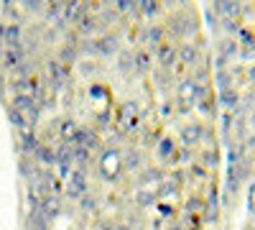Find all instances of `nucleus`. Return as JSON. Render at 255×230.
Masks as SVG:
<instances>
[{
  "label": "nucleus",
  "mask_w": 255,
  "mask_h": 230,
  "mask_svg": "<svg viewBox=\"0 0 255 230\" xmlns=\"http://www.w3.org/2000/svg\"><path fill=\"white\" fill-rule=\"evenodd\" d=\"M10 108H15L18 113H23L26 118H28V123H31V128L38 123V115H41V105L31 97V95H13V100H10Z\"/></svg>",
  "instance_id": "1"
},
{
  "label": "nucleus",
  "mask_w": 255,
  "mask_h": 230,
  "mask_svg": "<svg viewBox=\"0 0 255 230\" xmlns=\"http://www.w3.org/2000/svg\"><path fill=\"white\" fill-rule=\"evenodd\" d=\"M46 72H49V79H46V85L56 92V90H61L64 87V82L69 79V67H64L59 59H51V61H46Z\"/></svg>",
  "instance_id": "2"
},
{
  "label": "nucleus",
  "mask_w": 255,
  "mask_h": 230,
  "mask_svg": "<svg viewBox=\"0 0 255 230\" xmlns=\"http://www.w3.org/2000/svg\"><path fill=\"white\" fill-rule=\"evenodd\" d=\"M0 38H3V49H20L23 46V28H20V23H5L0 28Z\"/></svg>",
  "instance_id": "3"
},
{
  "label": "nucleus",
  "mask_w": 255,
  "mask_h": 230,
  "mask_svg": "<svg viewBox=\"0 0 255 230\" xmlns=\"http://www.w3.org/2000/svg\"><path fill=\"white\" fill-rule=\"evenodd\" d=\"M67 192H69V197H74V200H82L84 195H87V172H84V169H74V172L69 174Z\"/></svg>",
  "instance_id": "4"
},
{
  "label": "nucleus",
  "mask_w": 255,
  "mask_h": 230,
  "mask_svg": "<svg viewBox=\"0 0 255 230\" xmlns=\"http://www.w3.org/2000/svg\"><path fill=\"white\" fill-rule=\"evenodd\" d=\"M179 138L184 141V149H189V146H194L197 141L207 138V133H204V125H202V123H186V125H181Z\"/></svg>",
  "instance_id": "5"
},
{
  "label": "nucleus",
  "mask_w": 255,
  "mask_h": 230,
  "mask_svg": "<svg viewBox=\"0 0 255 230\" xmlns=\"http://www.w3.org/2000/svg\"><path fill=\"white\" fill-rule=\"evenodd\" d=\"M31 159L41 166V169H46V166H56V149L41 141V143H38V149L33 151V156H31Z\"/></svg>",
  "instance_id": "6"
},
{
  "label": "nucleus",
  "mask_w": 255,
  "mask_h": 230,
  "mask_svg": "<svg viewBox=\"0 0 255 230\" xmlns=\"http://www.w3.org/2000/svg\"><path fill=\"white\" fill-rule=\"evenodd\" d=\"M0 61H3V67L8 72H15L26 61V49L23 46H20V49H3V51H0Z\"/></svg>",
  "instance_id": "7"
},
{
  "label": "nucleus",
  "mask_w": 255,
  "mask_h": 230,
  "mask_svg": "<svg viewBox=\"0 0 255 230\" xmlns=\"http://www.w3.org/2000/svg\"><path fill=\"white\" fill-rule=\"evenodd\" d=\"M69 141H72V146H79V149H87V151H92V149L100 146V138L92 131H87V128H77Z\"/></svg>",
  "instance_id": "8"
},
{
  "label": "nucleus",
  "mask_w": 255,
  "mask_h": 230,
  "mask_svg": "<svg viewBox=\"0 0 255 230\" xmlns=\"http://www.w3.org/2000/svg\"><path fill=\"white\" fill-rule=\"evenodd\" d=\"M56 166H59V174L61 177H69L72 174V166H74V154H72V146H59L56 149Z\"/></svg>",
  "instance_id": "9"
},
{
  "label": "nucleus",
  "mask_w": 255,
  "mask_h": 230,
  "mask_svg": "<svg viewBox=\"0 0 255 230\" xmlns=\"http://www.w3.org/2000/svg\"><path fill=\"white\" fill-rule=\"evenodd\" d=\"M100 166H102V177L105 179H115L118 177V166H120V156H118V151H105L102 154V161H100Z\"/></svg>",
  "instance_id": "10"
},
{
  "label": "nucleus",
  "mask_w": 255,
  "mask_h": 230,
  "mask_svg": "<svg viewBox=\"0 0 255 230\" xmlns=\"http://www.w3.org/2000/svg\"><path fill=\"white\" fill-rule=\"evenodd\" d=\"M156 61L161 64V69H171L176 64V44H163L156 49Z\"/></svg>",
  "instance_id": "11"
},
{
  "label": "nucleus",
  "mask_w": 255,
  "mask_h": 230,
  "mask_svg": "<svg viewBox=\"0 0 255 230\" xmlns=\"http://www.w3.org/2000/svg\"><path fill=\"white\" fill-rule=\"evenodd\" d=\"M176 59H179V64H184V67H194L199 61V46L197 44H181L176 49Z\"/></svg>",
  "instance_id": "12"
},
{
  "label": "nucleus",
  "mask_w": 255,
  "mask_h": 230,
  "mask_svg": "<svg viewBox=\"0 0 255 230\" xmlns=\"http://www.w3.org/2000/svg\"><path fill=\"white\" fill-rule=\"evenodd\" d=\"M18 143H20V151H23L26 156H33V151L38 149L41 138H38V136H36V131L31 128V131H20V136H18Z\"/></svg>",
  "instance_id": "13"
},
{
  "label": "nucleus",
  "mask_w": 255,
  "mask_h": 230,
  "mask_svg": "<svg viewBox=\"0 0 255 230\" xmlns=\"http://www.w3.org/2000/svg\"><path fill=\"white\" fill-rule=\"evenodd\" d=\"M163 26H148L145 31H143V36H140V41H143V44H148V46H151L153 51L163 44Z\"/></svg>",
  "instance_id": "14"
},
{
  "label": "nucleus",
  "mask_w": 255,
  "mask_h": 230,
  "mask_svg": "<svg viewBox=\"0 0 255 230\" xmlns=\"http://www.w3.org/2000/svg\"><path fill=\"white\" fill-rule=\"evenodd\" d=\"M59 213H61V202H59V197L46 195V197H44V202H41V215H44V218L51 223V218H56Z\"/></svg>",
  "instance_id": "15"
},
{
  "label": "nucleus",
  "mask_w": 255,
  "mask_h": 230,
  "mask_svg": "<svg viewBox=\"0 0 255 230\" xmlns=\"http://www.w3.org/2000/svg\"><path fill=\"white\" fill-rule=\"evenodd\" d=\"M151 61H153V54H151V51L138 49L135 56H133V69H135L138 74H145L148 69H151Z\"/></svg>",
  "instance_id": "16"
},
{
  "label": "nucleus",
  "mask_w": 255,
  "mask_h": 230,
  "mask_svg": "<svg viewBox=\"0 0 255 230\" xmlns=\"http://www.w3.org/2000/svg\"><path fill=\"white\" fill-rule=\"evenodd\" d=\"M217 102L220 105H225L227 110H235L238 105H240V95H238V90H222L220 95H217Z\"/></svg>",
  "instance_id": "17"
},
{
  "label": "nucleus",
  "mask_w": 255,
  "mask_h": 230,
  "mask_svg": "<svg viewBox=\"0 0 255 230\" xmlns=\"http://www.w3.org/2000/svg\"><path fill=\"white\" fill-rule=\"evenodd\" d=\"M174 154H176V143H174L171 138H161V141H158V149H156V156H158L161 161H171Z\"/></svg>",
  "instance_id": "18"
},
{
  "label": "nucleus",
  "mask_w": 255,
  "mask_h": 230,
  "mask_svg": "<svg viewBox=\"0 0 255 230\" xmlns=\"http://www.w3.org/2000/svg\"><path fill=\"white\" fill-rule=\"evenodd\" d=\"M95 51H97V54H113V51H118V38H115V36H102V38H97V41H95Z\"/></svg>",
  "instance_id": "19"
},
{
  "label": "nucleus",
  "mask_w": 255,
  "mask_h": 230,
  "mask_svg": "<svg viewBox=\"0 0 255 230\" xmlns=\"http://www.w3.org/2000/svg\"><path fill=\"white\" fill-rule=\"evenodd\" d=\"M8 118H10V123H13V128H18V131H31L28 118H26L23 113H18L15 108H8Z\"/></svg>",
  "instance_id": "20"
},
{
  "label": "nucleus",
  "mask_w": 255,
  "mask_h": 230,
  "mask_svg": "<svg viewBox=\"0 0 255 230\" xmlns=\"http://www.w3.org/2000/svg\"><path fill=\"white\" fill-rule=\"evenodd\" d=\"M26 230H49V220L41 215V213H31V215H28Z\"/></svg>",
  "instance_id": "21"
},
{
  "label": "nucleus",
  "mask_w": 255,
  "mask_h": 230,
  "mask_svg": "<svg viewBox=\"0 0 255 230\" xmlns=\"http://www.w3.org/2000/svg\"><path fill=\"white\" fill-rule=\"evenodd\" d=\"M77 54H79L77 46H69V44H67V46H61V49H59V61H61L64 67H69V64H74Z\"/></svg>",
  "instance_id": "22"
},
{
  "label": "nucleus",
  "mask_w": 255,
  "mask_h": 230,
  "mask_svg": "<svg viewBox=\"0 0 255 230\" xmlns=\"http://www.w3.org/2000/svg\"><path fill=\"white\" fill-rule=\"evenodd\" d=\"M158 197H156V192H148L145 187H140V190L135 192V202H138V207H148V205H153Z\"/></svg>",
  "instance_id": "23"
},
{
  "label": "nucleus",
  "mask_w": 255,
  "mask_h": 230,
  "mask_svg": "<svg viewBox=\"0 0 255 230\" xmlns=\"http://www.w3.org/2000/svg\"><path fill=\"white\" fill-rule=\"evenodd\" d=\"M95 26H97V18H92V15H84V18L79 20V26H77V33H82V36H90V33L95 31Z\"/></svg>",
  "instance_id": "24"
},
{
  "label": "nucleus",
  "mask_w": 255,
  "mask_h": 230,
  "mask_svg": "<svg viewBox=\"0 0 255 230\" xmlns=\"http://www.w3.org/2000/svg\"><path fill=\"white\" fill-rule=\"evenodd\" d=\"M235 54H238V44L232 38H227V41H222V44H220V56L222 59H230V56H235Z\"/></svg>",
  "instance_id": "25"
},
{
  "label": "nucleus",
  "mask_w": 255,
  "mask_h": 230,
  "mask_svg": "<svg viewBox=\"0 0 255 230\" xmlns=\"http://www.w3.org/2000/svg\"><path fill=\"white\" fill-rule=\"evenodd\" d=\"M215 10H217V13H225V15H240L243 8H240L238 3H217Z\"/></svg>",
  "instance_id": "26"
},
{
  "label": "nucleus",
  "mask_w": 255,
  "mask_h": 230,
  "mask_svg": "<svg viewBox=\"0 0 255 230\" xmlns=\"http://www.w3.org/2000/svg\"><path fill=\"white\" fill-rule=\"evenodd\" d=\"M168 31H171V36L181 38L186 33V26H184V18H171V23H168Z\"/></svg>",
  "instance_id": "27"
},
{
  "label": "nucleus",
  "mask_w": 255,
  "mask_h": 230,
  "mask_svg": "<svg viewBox=\"0 0 255 230\" xmlns=\"http://www.w3.org/2000/svg\"><path fill=\"white\" fill-rule=\"evenodd\" d=\"M140 164H143V159H140V154L138 151H128L125 154V166H128V169H140Z\"/></svg>",
  "instance_id": "28"
},
{
  "label": "nucleus",
  "mask_w": 255,
  "mask_h": 230,
  "mask_svg": "<svg viewBox=\"0 0 255 230\" xmlns=\"http://www.w3.org/2000/svg\"><path fill=\"white\" fill-rule=\"evenodd\" d=\"M153 79H156V85H161V87H168V82H171V69H156L153 72Z\"/></svg>",
  "instance_id": "29"
},
{
  "label": "nucleus",
  "mask_w": 255,
  "mask_h": 230,
  "mask_svg": "<svg viewBox=\"0 0 255 230\" xmlns=\"http://www.w3.org/2000/svg\"><path fill=\"white\" fill-rule=\"evenodd\" d=\"M133 56H135V51H123L120 54V64H118V69L120 72H128L133 67Z\"/></svg>",
  "instance_id": "30"
},
{
  "label": "nucleus",
  "mask_w": 255,
  "mask_h": 230,
  "mask_svg": "<svg viewBox=\"0 0 255 230\" xmlns=\"http://www.w3.org/2000/svg\"><path fill=\"white\" fill-rule=\"evenodd\" d=\"M212 105H215V100H212V97H204V100L197 102V110H199L202 115H215V108H212Z\"/></svg>",
  "instance_id": "31"
},
{
  "label": "nucleus",
  "mask_w": 255,
  "mask_h": 230,
  "mask_svg": "<svg viewBox=\"0 0 255 230\" xmlns=\"http://www.w3.org/2000/svg\"><path fill=\"white\" fill-rule=\"evenodd\" d=\"M230 82H232V72H217V87H220V92L232 87Z\"/></svg>",
  "instance_id": "32"
},
{
  "label": "nucleus",
  "mask_w": 255,
  "mask_h": 230,
  "mask_svg": "<svg viewBox=\"0 0 255 230\" xmlns=\"http://www.w3.org/2000/svg\"><path fill=\"white\" fill-rule=\"evenodd\" d=\"M202 210H204V200H202V197H189L186 213H202Z\"/></svg>",
  "instance_id": "33"
},
{
  "label": "nucleus",
  "mask_w": 255,
  "mask_h": 230,
  "mask_svg": "<svg viewBox=\"0 0 255 230\" xmlns=\"http://www.w3.org/2000/svg\"><path fill=\"white\" fill-rule=\"evenodd\" d=\"M243 156H245V143H238L235 149H230V164H240L243 161Z\"/></svg>",
  "instance_id": "34"
},
{
  "label": "nucleus",
  "mask_w": 255,
  "mask_h": 230,
  "mask_svg": "<svg viewBox=\"0 0 255 230\" xmlns=\"http://www.w3.org/2000/svg\"><path fill=\"white\" fill-rule=\"evenodd\" d=\"M202 159H204V164H202V166H207V169H212V166H215V164H217V159H220V154H217L215 149H209V151H204V154H202Z\"/></svg>",
  "instance_id": "35"
},
{
  "label": "nucleus",
  "mask_w": 255,
  "mask_h": 230,
  "mask_svg": "<svg viewBox=\"0 0 255 230\" xmlns=\"http://www.w3.org/2000/svg\"><path fill=\"white\" fill-rule=\"evenodd\" d=\"M140 13H145V15H158V13H161V5H158V3H151V0H145V3H140Z\"/></svg>",
  "instance_id": "36"
},
{
  "label": "nucleus",
  "mask_w": 255,
  "mask_h": 230,
  "mask_svg": "<svg viewBox=\"0 0 255 230\" xmlns=\"http://www.w3.org/2000/svg\"><path fill=\"white\" fill-rule=\"evenodd\" d=\"M161 177H163V174H161V172H158V169H148V172H145V174H143V177H140V179H138V184H140V187H143V184H145V182H158V179H161Z\"/></svg>",
  "instance_id": "37"
},
{
  "label": "nucleus",
  "mask_w": 255,
  "mask_h": 230,
  "mask_svg": "<svg viewBox=\"0 0 255 230\" xmlns=\"http://www.w3.org/2000/svg\"><path fill=\"white\" fill-rule=\"evenodd\" d=\"M174 192H176V187H174L171 182H166V184H161L158 190H156V197H161V200H163V197H171Z\"/></svg>",
  "instance_id": "38"
},
{
  "label": "nucleus",
  "mask_w": 255,
  "mask_h": 230,
  "mask_svg": "<svg viewBox=\"0 0 255 230\" xmlns=\"http://www.w3.org/2000/svg\"><path fill=\"white\" fill-rule=\"evenodd\" d=\"M186 230H202V220H199L194 213L186 215Z\"/></svg>",
  "instance_id": "39"
},
{
  "label": "nucleus",
  "mask_w": 255,
  "mask_h": 230,
  "mask_svg": "<svg viewBox=\"0 0 255 230\" xmlns=\"http://www.w3.org/2000/svg\"><path fill=\"white\" fill-rule=\"evenodd\" d=\"M238 36H240V41L243 44H248V49H253V31H248V28H238Z\"/></svg>",
  "instance_id": "40"
},
{
  "label": "nucleus",
  "mask_w": 255,
  "mask_h": 230,
  "mask_svg": "<svg viewBox=\"0 0 255 230\" xmlns=\"http://www.w3.org/2000/svg\"><path fill=\"white\" fill-rule=\"evenodd\" d=\"M82 207H84V210H95V207H97V200H92V195L87 192V195L82 197Z\"/></svg>",
  "instance_id": "41"
},
{
  "label": "nucleus",
  "mask_w": 255,
  "mask_h": 230,
  "mask_svg": "<svg viewBox=\"0 0 255 230\" xmlns=\"http://www.w3.org/2000/svg\"><path fill=\"white\" fill-rule=\"evenodd\" d=\"M90 95H92V97H105V95H108V90H105L102 85H92V87H90Z\"/></svg>",
  "instance_id": "42"
},
{
  "label": "nucleus",
  "mask_w": 255,
  "mask_h": 230,
  "mask_svg": "<svg viewBox=\"0 0 255 230\" xmlns=\"http://www.w3.org/2000/svg\"><path fill=\"white\" fill-rule=\"evenodd\" d=\"M222 123H225V125H222V131H225V136H227L230 128H232V113H225V115H222Z\"/></svg>",
  "instance_id": "43"
},
{
  "label": "nucleus",
  "mask_w": 255,
  "mask_h": 230,
  "mask_svg": "<svg viewBox=\"0 0 255 230\" xmlns=\"http://www.w3.org/2000/svg\"><path fill=\"white\" fill-rule=\"evenodd\" d=\"M191 174L199 177V179H204V177H207V169H204L202 164H194V166H191Z\"/></svg>",
  "instance_id": "44"
},
{
  "label": "nucleus",
  "mask_w": 255,
  "mask_h": 230,
  "mask_svg": "<svg viewBox=\"0 0 255 230\" xmlns=\"http://www.w3.org/2000/svg\"><path fill=\"white\" fill-rule=\"evenodd\" d=\"M158 138H161L158 131H148V133H145V143H153V141H158Z\"/></svg>",
  "instance_id": "45"
},
{
  "label": "nucleus",
  "mask_w": 255,
  "mask_h": 230,
  "mask_svg": "<svg viewBox=\"0 0 255 230\" xmlns=\"http://www.w3.org/2000/svg\"><path fill=\"white\" fill-rule=\"evenodd\" d=\"M225 28H227L230 33H235V31H238V26H235V20H232V18H225Z\"/></svg>",
  "instance_id": "46"
},
{
  "label": "nucleus",
  "mask_w": 255,
  "mask_h": 230,
  "mask_svg": "<svg viewBox=\"0 0 255 230\" xmlns=\"http://www.w3.org/2000/svg\"><path fill=\"white\" fill-rule=\"evenodd\" d=\"M174 179H176V184H184V182H186V174H184L181 169H176V172H174Z\"/></svg>",
  "instance_id": "47"
},
{
  "label": "nucleus",
  "mask_w": 255,
  "mask_h": 230,
  "mask_svg": "<svg viewBox=\"0 0 255 230\" xmlns=\"http://www.w3.org/2000/svg\"><path fill=\"white\" fill-rule=\"evenodd\" d=\"M161 215H163V218H168V215H174V210H171V205H161Z\"/></svg>",
  "instance_id": "48"
},
{
  "label": "nucleus",
  "mask_w": 255,
  "mask_h": 230,
  "mask_svg": "<svg viewBox=\"0 0 255 230\" xmlns=\"http://www.w3.org/2000/svg\"><path fill=\"white\" fill-rule=\"evenodd\" d=\"M26 10H33V13H38V10H44V5H41V3H28V5H26Z\"/></svg>",
  "instance_id": "49"
},
{
  "label": "nucleus",
  "mask_w": 255,
  "mask_h": 230,
  "mask_svg": "<svg viewBox=\"0 0 255 230\" xmlns=\"http://www.w3.org/2000/svg\"><path fill=\"white\" fill-rule=\"evenodd\" d=\"M97 120H100V123H108V120H110V113H100Z\"/></svg>",
  "instance_id": "50"
},
{
  "label": "nucleus",
  "mask_w": 255,
  "mask_h": 230,
  "mask_svg": "<svg viewBox=\"0 0 255 230\" xmlns=\"http://www.w3.org/2000/svg\"><path fill=\"white\" fill-rule=\"evenodd\" d=\"M168 230H184V225H181V223H174V225L168 228Z\"/></svg>",
  "instance_id": "51"
},
{
  "label": "nucleus",
  "mask_w": 255,
  "mask_h": 230,
  "mask_svg": "<svg viewBox=\"0 0 255 230\" xmlns=\"http://www.w3.org/2000/svg\"><path fill=\"white\" fill-rule=\"evenodd\" d=\"M250 79H253V82H255V64H253V67H250Z\"/></svg>",
  "instance_id": "52"
},
{
  "label": "nucleus",
  "mask_w": 255,
  "mask_h": 230,
  "mask_svg": "<svg viewBox=\"0 0 255 230\" xmlns=\"http://www.w3.org/2000/svg\"><path fill=\"white\" fill-rule=\"evenodd\" d=\"M248 146H250V149H255V136H253V138L248 141Z\"/></svg>",
  "instance_id": "53"
},
{
  "label": "nucleus",
  "mask_w": 255,
  "mask_h": 230,
  "mask_svg": "<svg viewBox=\"0 0 255 230\" xmlns=\"http://www.w3.org/2000/svg\"><path fill=\"white\" fill-rule=\"evenodd\" d=\"M115 230H130V228H128V225H118Z\"/></svg>",
  "instance_id": "54"
},
{
  "label": "nucleus",
  "mask_w": 255,
  "mask_h": 230,
  "mask_svg": "<svg viewBox=\"0 0 255 230\" xmlns=\"http://www.w3.org/2000/svg\"><path fill=\"white\" fill-rule=\"evenodd\" d=\"M102 230H115V228H113V225H105V228H102Z\"/></svg>",
  "instance_id": "55"
}]
</instances>
